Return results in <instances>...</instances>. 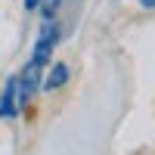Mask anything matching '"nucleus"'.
<instances>
[{
	"label": "nucleus",
	"instance_id": "nucleus-4",
	"mask_svg": "<svg viewBox=\"0 0 155 155\" xmlns=\"http://www.w3.org/2000/svg\"><path fill=\"white\" fill-rule=\"evenodd\" d=\"M65 81H68V65H65V62H56V65L50 68V74H47L44 87H47V90H59Z\"/></svg>",
	"mask_w": 155,
	"mask_h": 155
},
{
	"label": "nucleus",
	"instance_id": "nucleus-3",
	"mask_svg": "<svg viewBox=\"0 0 155 155\" xmlns=\"http://www.w3.org/2000/svg\"><path fill=\"white\" fill-rule=\"evenodd\" d=\"M19 81L16 78H9L6 81V87H3V93H0V118H16L19 115Z\"/></svg>",
	"mask_w": 155,
	"mask_h": 155
},
{
	"label": "nucleus",
	"instance_id": "nucleus-2",
	"mask_svg": "<svg viewBox=\"0 0 155 155\" xmlns=\"http://www.w3.org/2000/svg\"><path fill=\"white\" fill-rule=\"evenodd\" d=\"M41 71H44V65H37L34 59H28V65H25V71L16 78L19 81V106H25V102H31V96H34V90L41 87Z\"/></svg>",
	"mask_w": 155,
	"mask_h": 155
},
{
	"label": "nucleus",
	"instance_id": "nucleus-6",
	"mask_svg": "<svg viewBox=\"0 0 155 155\" xmlns=\"http://www.w3.org/2000/svg\"><path fill=\"white\" fill-rule=\"evenodd\" d=\"M41 6V0H25V9H37Z\"/></svg>",
	"mask_w": 155,
	"mask_h": 155
},
{
	"label": "nucleus",
	"instance_id": "nucleus-7",
	"mask_svg": "<svg viewBox=\"0 0 155 155\" xmlns=\"http://www.w3.org/2000/svg\"><path fill=\"white\" fill-rule=\"evenodd\" d=\"M140 6L143 9H155V0H140Z\"/></svg>",
	"mask_w": 155,
	"mask_h": 155
},
{
	"label": "nucleus",
	"instance_id": "nucleus-5",
	"mask_svg": "<svg viewBox=\"0 0 155 155\" xmlns=\"http://www.w3.org/2000/svg\"><path fill=\"white\" fill-rule=\"evenodd\" d=\"M59 3H62V0H47V3H44V22L56 16V6H59Z\"/></svg>",
	"mask_w": 155,
	"mask_h": 155
},
{
	"label": "nucleus",
	"instance_id": "nucleus-1",
	"mask_svg": "<svg viewBox=\"0 0 155 155\" xmlns=\"http://www.w3.org/2000/svg\"><path fill=\"white\" fill-rule=\"evenodd\" d=\"M59 44V25L53 19H47L44 22V28H41V37H37V44H34V53L31 59L37 62V65H47L50 56H53V47Z\"/></svg>",
	"mask_w": 155,
	"mask_h": 155
}]
</instances>
